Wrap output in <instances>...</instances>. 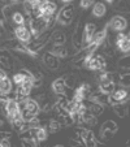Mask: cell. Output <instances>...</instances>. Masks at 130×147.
<instances>
[{"mask_svg":"<svg viewBox=\"0 0 130 147\" xmlns=\"http://www.w3.org/2000/svg\"><path fill=\"white\" fill-rule=\"evenodd\" d=\"M108 96H109V95L104 94V92L99 91V90H96V91L92 90V91L90 92V95L87 96V99L91 100V102L99 103L102 106H109V104H108Z\"/></svg>","mask_w":130,"mask_h":147,"instance_id":"obj_17","label":"cell"},{"mask_svg":"<svg viewBox=\"0 0 130 147\" xmlns=\"http://www.w3.org/2000/svg\"><path fill=\"white\" fill-rule=\"evenodd\" d=\"M4 22H5V21L0 18V36L5 34V29L7 28H5V24H4Z\"/></svg>","mask_w":130,"mask_h":147,"instance_id":"obj_38","label":"cell"},{"mask_svg":"<svg viewBox=\"0 0 130 147\" xmlns=\"http://www.w3.org/2000/svg\"><path fill=\"white\" fill-rule=\"evenodd\" d=\"M42 61L46 65V68L50 70H57L60 68V59L57 56H55L53 53H51L50 51H46L42 55Z\"/></svg>","mask_w":130,"mask_h":147,"instance_id":"obj_10","label":"cell"},{"mask_svg":"<svg viewBox=\"0 0 130 147\" xmlns=\"http://www.w3.org/2000/svg\"><path fill=\"white\" fill-rule=\"evenodd\" d=\"M11 18H12V22H13L16 26L25 25V16H24L21 12H13Z\"/></svg>","mask_w":130,"mask_h":147,"instance_id":"obj_31","label":"cell"},{"mask_svg":"<svg viewBox=\"0 0 130 147\" xmlns=\"http://www.w3.org/2000/svg\"><path fill=\"white\" fill-rule=\"evenodd\" d=\"M116 47L120 52L124 53H129L130 50V38H129V33H119L116 36Z\"/></svg>","mask_w":130,"mask_h":147,"instance_id":"obj_14","label":"cell"},{"mask_svg":"<svg viewBox=\"0 0 130 147\" xmlns=\"http://www.w3.org/2000/svg\"><path fill=\"white\" fill-rule=\"evenodd\" d=\"M107 13V7L103 1H96L92 4V14L95 17H103Z\"/></svg>","mask_w":130,"mask_h":147,"instance_id":"obj_24","label":"cell"},{"mask_svg":"<svg viewBox=\"0 0 130 147\" xmlns=\"http://www.w3.org/2000/svg\"><path fill=\"white\" fill-rule=\"evenodd\" d=\"M0 1H4V0H0Z\"/></svg>","mask_w":130,"mask_h":147,"instance_id":"obj_45","label":"cell"},{"mask_svg":"<svg viewBox=\"0 0 130 147\" xmlns=\"http://www.w3.org/2000/svg\"><path fill=\"white\" fill-rule=\"evenodd\" d=\"M50 38H51V31L50 30H44L43 33L35 35L34 38H31V40L29 42V43H25L26 48H28L29 56L35 57V56L38 55L39 51L43 50V48L48 45Z\"/></svg>","mask_w":130,"mask_h":147,"instance_id":"obj_1","label":"cell"},{"mask_svg":"<svg viewBox=\"0 0 130 147\" xmlns=\"http://www.w3.org/2000/svg\"><path fill=\"white\" fill-rule=\"evenodd\" d=\"M61 1H64L65 4H68V3H70V1H73V0H61Z\"/></svg>","mask_w":130,"mask_h":147,"instance_id":"obj_43","label":"cell"},{"mask_svg":"<svg viewBox=\"0 0 130 147\" xmlns=\"http://www.w3.org/2000/svg\"><path fill=\"white\" fill-rule=\"evenodd\" d=\"M63 80H64L65 86H67V90H74L78 86V77L74 74H68Z\"/></svg>","mask_w":130,"mask_h":147,"instance_id":"obj_26","label":"cell"},{"mask_svg":"<svg viewBox=\"0 0 130 147\" xmlns=\"http://www.w3.org/2000/svg\"><path fill=\"white\" fill-rule=\"evenodd\" d=\"M85 67L92 72H100L107 69V59L102 53H94L85 63Z\"/></svg>","mask_w":130,"mask_h":147,"instance_id":"obj_3","label":"cell"},{"mask_svg":"<svg viewBox=\"0 0 130 147\" xmlns=\"http://www.w3.org/2000/svg\"><path fill=\"white\" fill-rule=\"evenodd\" d=\"M20 109L21 108H26L29 112H31L33 115H38L40 112V107H39V103L35 99H31V98H26L22 102H18Z\"/></svg>","mask_w":130,"mask_h":147,"instance_id":"obj_15","label":"cell"},{"mask_svg":"<svg viewBox=\"0 0 130 147\" xmlns=\"http://www.w3.org/2000/svg\"><path fill=\"white\" fill-rule=\"evenodd\" d=\"M48 51H50L51 53H53L55 56H57L59 59L67 57V56L69 55V50L65 47V45H52Z\"/></svg>","mask_w":130,"mask_h":147,"instance_id":"obj_20","label":"cell"},{"mask_svg":"<svg viewBox=\"0 0 130 147\" xmlns=\"http://www.w3.org/2000/svg\"><path fill=\"white\" fill-rule=\"evenodd\" d=\"M11 146H12V143L8 138L0 139V147H11Z\"/></svg>","mask_w":130,"mask_h":147,"instance_id":"obj_36","label":"cell"},{"mask_svg":"<svg viewBox=\"0 0 130 147\" xmlns=\"http://www.w3.org/2000/svg\"><path fill=\"white\" fill-rule=\"evenodd\" d=\"M51 87H52L53 94H56V95L65 94V92H67V86H65L63 78H57V80H55L52 82V85H51Z\"/></svg>","mask_w":130,"mask_h":147,"instance_id":"obj_22","label":"cell"},{"mask_svg":"<svg viewBox=\"0 0 130 147\" xmlns=\"http://www.w3.org/2000/svg\"><path fill=\"white\" fill-rule=\"evenodd\" d=\"M82 139H83V143H85V146H87V147H95V146H99V144H102V142L96 139L94 131L90 130V129H87V131H86V134L83 136Z\"/></svg>","mask_w":130,"mask_h":147,"instance_id":"obj_19","label":"cell"},{"mask_svg":"<svg viewBox=\"0 0 130 147\" xmlns=\"http://www.w3.org/2000/svg\"><path fill=\"white\" fill-rule=\"evenodd\" d=\"M69 144L70 146H82V144H85V143H83V141L81 138H78V137H73V138H70Z\"/></svg>","mask_w":130,"mask_h":147,"instance_id":"obj_35","label":"cell"},{"mask_svg":"<svg viewBox=\"0 0 130 147\" xmlns=\"http://www.w3.org/2000/svg\"><path fill=\"white\" fill-rule=\"evenodd\" d=\"M4 124H5V119L3 117V115L0 113V128H1V126H3Z\"/></svg>","mask_w":130,"mask_h":147,"instance_id":"obj_41","label":"cell"},{"mask_svg":"<svg viewBox=\"0 0 130 147\" xmlns=\"http://www.w3.org/2000/svg\"><path fill=\"white\" fill-rule=\"evenodd\" d=\"M13 34H14V38L18 39V40L22 42V43H29V42L31 40V38H33L29 28L25 25L16 26V28L13 29Z\"/></svg>","mask_w":130,"mask_h":147,"instance_id":"obj_13","label":"cell"},{"mask_svg":"<svg viewBox=\"0 0 130 147\" xmlns=\"http://www.w3.org/2000/svg\"><path fill=\"white\" fill-rule=\"evenodd\" d=\"M12 137V133L11 131H7V130H0V139H3V138H11Z\"/></svg>","mask_w":130,"mask_h":147,"instance_id":"obj_37","label":"cell"},{"mask_svg":"<svg viewBox=\"0 0 130 147\" xmlns=\"http://www.w3.org/2000/svg\"><path fill=\"white\" fill-rule=\"evenodd\" d=\"M7 77V72L4 69H0V81L3 80V78H5Z\"/></svg>","mask_w":130,"mask_h":147,"instance_id":"obj_40","label":"cell"},{"mask_svg":"<svg viewBox=\"0 0 130 147\" xmlns=\"http://www.w3.org/2000/svg\"><path fill=\"white\" fill-rule=\"evenodd\" d=\"M117 130H119V125H117L113 120H107V121L102 125L100 137H102L104 141H109L111 138H113V136L117 133Z\"/></svg>","mask_w":130,"mask_h":147,"instance_id":"obj_7","label":"cell"},{"mask_svg":"<svg viewBox=\"0 0 130 147\" xmlns=\"http://www.w3.org/2000/svg\"><path fill=\"white\" fill-rule=\"evenodd\" d=\"M108 26H109L113 31L121 33V31H124L125 29L127 28V20L125 18L124 16H121V14H116V16H113L111 20H109Z\"/></svg>","mask_w":130,"mask_h":147,"instance_id":"obj_11","label":"cell"},{"mask_svg":"<svg viewBox=\"0 0 130 147\" xmlns=\"http://www.w3.org/2000/svg\"><path fill=\"white\" fill-rule=\"evenodd\" d=\"M74 14H75V7L72 3H68L60 9V12L56 13V22L63 26L69 25L72 22Z\"/></svg>","mask_w":130,"mask_h":147,"instance_id":"obj_2","label":"cell"},{"mask_svg":"<svg viewBox=\"0 0 130 147\" xmlns=\"http://www.w3.org/2000/svg\"><path fill=\"white\" fill-rule=\"evenodd\" d=\"M96 24L94 22H87L83 26V47L87 46L92 40L95 33H96Z\"/></svg>","mask_w":130,"mask_h":147,"instance_id":"obj_16","label":"cell"},{"mask_svg":"<svg viewBox=\"0 0 130 147\" xmlns=\"http://www.w3.org/2000/svg\"><path fill=\"white\" fill-rule=\"evenodd\" d=\"M9 1H11L12 4H18L20 1H21V0H9Z\"/></svg>","mask_w":130,"mask_h":147,"instance_id":"obj_42","label":"cell"},{"mask_svg":"<svg viewBox=\"0 0 130 147\" xmlns=\"http://www.w3.org/2000/svg\"><path fill=\"white\" fill-rule=\"evenodd\" d=\"M104 1H107V3H109V4H113L115 0H104Z\"/></svg>","mask_w":130,"mask_h":147,"instance_id":"obj_44","label":"cell"},{"mask_svg":"<svg viewBox=\"0 0 130 147\" xmlns=\"http://www.w3.org/2000/svg\"><path fill=\"white\" fill-rule=\"evenodd\" d=\"M44 128L47 129L48 133L55 134V133H57V131H60V130H61V128H63V125H61V122L59 121V120L52 119V120H50V121L47 122V125H46Z\"/></svg>","mask_w":130,"mask_h":147,"instance_id":"obj_25","label":"cell"},{"mask_svg":"<svg viewBox=\"0 0 130 147\" xmlns=\"http://www.w3.org/2000/svg\"><path fill=\"white\" fill-rule=\"evenodd\" d=\"M112 5H113L115 11L121 12V13H129V3H127V0H115Z\"/></svg>","mask_w":130,"mask_h":147,"instance_id":"obj_28","label":"cell"},{"mask_svg":"<svg viewBox=\"0 0 130 147\" xmlns=\"http://www.w3.org/2000/svg\"><path fill=\"white\" fill-rule=\"evenodd\" d=\"M50 40L52 42V45H65L67 43V35L65 31L61 29H56L51 33V38Z\"/></svg>","mask_w":130,"mask_h":147,"instance_id":"obj_18","label":"cell"},{"mask_svg":"<svg viewBox=\"0 0 130 147\" xmlns=\"http://www.w3.org/2000/svg\"><path fill=\"white\" fill-rule=\"evenodd\" d=\"M81 116H82L83 124H87V125H90V126H94V125L98 124V116H95L94 113H91L89 109L83 111Z\"/></svg>","mask_w":130,"mask_h":147,"instance_id":"obj_23","label":"cell"},{"mask_svg":"<svg viewBox=\"0 0 130 147\" xmlns=\"http://www.w3.org/2000/svg\"><path fill=\"white\" fill-rule=\"evenodd\" d=\"M12 89H13V82H12L11 78H8V76L0 81V90H1L4 94L12 92Z\"/></svg>","mask_w":130,"mask_h":147,"instance_id":"obj_29","label":"cell"},{"mask_svg":"<svg viewBox=\"0 0 130 147\" xmlns=\"http://www.w3.org/2000/svg\"><path fill=\"white\" fill-rule=\"evenodd\" d=\"M38 116V115H36ZM34 117H35V115H33L31 112H29L26 108H21V119L24 120L25 122L30 121V120H33Z\"/></svg>","mask_w":130,"mask_h":147,"instance_id":"obj_33","label":"cell"},{"mask_svg":"<svg viewBox=\"0 0 130 147\" xmlns=\"http://www.w3.org/2000/svg\"><path fill=\"white\" fill-rule=\"evenodd\" d=\"M72 45L77 52L83 47V26L81 25V22H78L74 28V33L72 35Z\"/></svg>","mask_w":130,"mask_h":147,"instance_id":"obj_12","label":"cell"},{"mask_svg":"<svg viewBox=\"0 0 130 147\" xmlns=\"http://www.w3.org/2000/svg\"><path fill=\"white\" fill-rule=\"evenodd\" d=\"M14 64H16V59L9 53L5 47H0V69L12 72L14 69Z\"/></svg>","mask_w":130,"mask_h":147,"instance_id":"obj_4","label":"cell"},{"mask_svg":"<svg viewBox=\"0 0 130 147\" xmlns=\"http://www.w3.org/2000/svg\"><path fill=\"white\" fill-rule=\"evenodd\" d=\"M117 65L121 70H129V53H125L122 57H120Z\"/></svg>","mask_w":130,"mask_h":147,"instance_id":"obj_32","label":"cell"},{"mask_svg":"<svg viewBox=\"0 0 130 147\" xmlns=\"http://www.w3.org/2000/svg\"><path fill=\"white\" fill-rule=\"evenodd\" d=\"M115 89H116V83L112 82V81H102V82H99V85H98V90L107 95L112 94Z\"/></svg>","mask_w":130,"mask_h":147,"instance_id":"obj_21","label":"cell"},{"mask_svg":"<svg viewBox=\"0 0 130 147\" xmlns=\"http://www.w3.org/2000/svg\"><path fill=\"white\" fill-rule=\"evenodd\" d=\"M4 47L8 51H13L14 53H25V55H29L25 43L20 42L18 39H16V38L7 39V40L4 42Z\"/></svg>","mask_w":130,"mask_h":147,"instance_id":"obj_8","label":"cell"},{"mask_svg":"<svg viewBox=\"0 0 130 147\" xmlns=\"http://www.w3.org/2000/svg\"><path fill=\"white\" fill-rule=\"evenodd\" d=\"M113 112L120 117V119H125L127 115V106L126 103H120V104H115V106H111Z\"/></svg>","mask_w":130,"mask_h":147,"instance_id":"obj_27","label":"cell"},{"mask_svg":"<svg viewBox=\"0 0 130 147\" xmlns=\"http://www.w3.org/2000/svg\"><path fill=\"white\" fill-rule=\"evenodd\" d=\"M129 100V91L126 87H120V89H115L112 94L108 96V104L109 106H115V104H120V103H127Z\"/></svg>","mask_w":130,"mask_h":147,"instance_id":"obj_6","label":"cell"},{"mask_svg":"<svg viewBox=\"0 0 130 147\" xmlns=\"http://www.w3.org/2000/svg\"><path fill=\"white\" fill-rule=\"evenodd\" d=\"M28 24H29V30H30L33 36L43 33L44 30H48L47 18L46 17H33V18H30V21Z\"/></svg>","mask_w":130,"mask_h":147,"instance_id":"obj_5","label":"cell"},{"mask_svg":"<svg viewBox=\"0 0 130 147\" xmlns=\"http://www.w3.org/2000/svg\"><path fill=\"white\" fill-rule=\"evenodd\" d=\"M38 9L40 12L42 17H50L56 14L57 12V4L55 1H48V0H40V3L38 4Z\"/></svg>","mask_w":130,"mask_h":147,"instance_id":"obj_9","label":"cell"},{"mask_svg":"<svg viewBox=\"0 0 130 147\" xmlns=\"http://www.w3.org/2000/svg\"><path fill=\"white\" fill-rule=\"evenodd\" d=\"M24 1H26V3L31 4V5H34V7H36L39 3H40V0H24Z\"/></svg>","mask_w":130,"mask_h":147,"instance_id":"obj_39","label":"cell"},{"mask_svg":"<svg viewBox=\"0 0 130 147\" xmlns=\"http://www.w3.org/2000/svg\"><path fill=\"white\" fill-rule=\"evenodd\" d=\"M94 3H95V0H81L79 5L82 9H89Z\"/></svg>","mask_w":130,"mask_h":147,"instance_id":"obj_34","label":"cell"},{"mask_svg":"<svg viewBox=\"0 0 130 147\" xmlns=\"http://www.w3.org/2000/svg\"><path fill=\"white\" fill-rule=\"evenodd\" d=\"M47 137H48V131H47V129H46L44 126H36V129H35V138L38 139L39 142L46 141V139H47Z\"/></svg>","mask_w":130,"mask_h":147,"instance_id":"obj_30","label":"cell"}]
</instances>
